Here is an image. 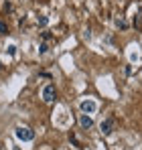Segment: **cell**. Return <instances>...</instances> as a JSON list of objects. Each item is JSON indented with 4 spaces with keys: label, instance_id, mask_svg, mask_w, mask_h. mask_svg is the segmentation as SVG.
I'll use <instances>...</instances> for the list:
<instances>
[{
    "label": "cell",
    "instance_id": "1",
    "mask_svg": "<svg viewBox=\"0 0 142 150\" xmlns=\"http://www.w3.org/2000/svg\"><path fill=\"white\" fill-rule=\"evenodd\" d=\"M14 136H16L21 142H31V140H35V130H31V128H26V126H18V128L14 130Z\"/></svg>",
    "mask_w": 142,
    "mask_h": 150
},
{
    "label": "cell",
    "instance_id": "2",
    "mask_svg": "<svg viewBox=\"0 0 142 150\" xmlns=\"http://www.w3.org/2000/svg\"><path fill=\"white\" fill-rule=\"evenodd\" d=\"M41 98H43V101H45V103H53V101H55V85H53V83H49V85H45V87H43Z\"/></svg>",
    "mask_w": 142,
    "mask_h": 150
},
{
    "label": "cell",
    "instance_id": "3",
    "mask_svg": "<svg viewBox=\"0 0 142 150\" xmlns=\"http://www.w3.org/2000/svg\"><path fill=\"white\" fill-rule=\"evenodd\" d=\"M79 108H81V112L83 114H95V110H97V103L94 100H83L79 103Z\"/></svg>",
    "mask_w": 142,
    "mask_h": 150
},
{
    "label": "cell",
    "instance_id": "4",
    "mask_svg": "<svg viewBox=\"0 0 142 150\" xmlns=\"http://www.w3.org/2000/svg\"><path fill=\"white\" fill-rule=\"evenodd\" d=\"M99 132H102L104 136H110V134L114 132V120H112V118H106V120L99 124Z\"/></svg>",
    "mask_w": 142,
    "mask_h": 150
},
{
    "label": "cell",
    "instance_id": "5",
    "mask_svg": "<svg viewBox=\"0 0 142 150\" xmlns=\"http://www.w3.org/2000/svg\"><path fill=\"white\" fill-rule=\"evenodd\" d=\"M79 126H81L83 130H89V128L94 126V120H92L87 114H83V112H81V116H79Z\"/></svg>",
    "mask_w": 142,
    "mask_h": 150
},
{
    "label": "cell",
    "instance_id": "6",
    "mask_svg": "<svg viewBox=\"0 0 142 150\" xmlns=\"http://www.w3.org/2000/svg\"><path fill=\"white\" fill-rule=\"evenodd\" d=\"M116 26H120V28H128V23L120 16V18H116Z\"/></svg>",
    "mask_w": 142,
    "mask_h": 150
},
{
    "label": "cell",
    "instance_id": "7",
    "mask_svg": "<svg viewBox=\"0 0 142 150\" xmlns=\"http://www.w3.org/2000/svg\"><path fill=\"white\" fill-rule=\"evenodd\" d=\"M47 25H49V18H47V16H39V26H41V28H45Z\"/></svg>",
    "mask_w": 142,
    "mask_h": 150
},
{
    "label": "cell",
    "instance_id": "8",
    "mask_svg": "<svg viewBox=\"0 0 142 150\" xmlns=\"http://www.w3.org/2000/svg\"><path fill=\"white\" fill-rule=\"evenodd\" d=\"M47 51H49V45H47V41H45V43H41V45H39V53H41V55H45Z\"/></svg>",
    "mask_w": 142,
    "mask_h": 150
},
{
    "label": "cell",
    "instance_id": "9",
    "mask_svg": "<svg viewBox=\"0 0 142 150\" xmlns=\"http://www.w3.org/2000/svg\"><path fill=\"white\" fill-rule=\"evenodd\" d=\"M6 33H8V26H6L4 23H2V21H0V35H6Z\"/></svg>",
    "mask_w": 142,
    "mask_h": 150
},
{
    "label": "cell",
    "instance_id": "10",
    "mask_svg": "<svg viewBox=\"0 0 142 150\" xmlns=\"http://www.w3.org/2000/svg\"><path fill=\"white\" fill-rule=\"evenodd\" d=\"M6 51H8V55H14V53H16V47H14V45H10Z\"/></svg>",
    "mask_w": 142,
    "mask_h": 150
},
{
    "label": "cell",
    "instance_id": "11",
    "mask_svg": "<svg viewBox=\"0 0 142 150\" xmlns=\"http://www.w3.org/2000/svg\"><path fill=\"white\" fill-rule=\"evenodd\" d=\"M4 10H6V12H10V10H12V6H10V2H4Z\"/></svg>",
    "mask_w": 142,
    "mask_h": 150
},
{
    "label": "cell",
    "instance_id": "12",
    "mask_svg": "<svg viewBox=\"0 0 142 150\" xmlns=\"http://www.w3.org/2000/svg\"><path fill=\"white\" fill-rule=\"evenodd\" d=\"M43 41H51V33H43Z\"/></svg>",
    "mask_w": 142,
    "mask_h": 150
},
{
    "label": "cell",
    "instance_id": "13",
    "mask_svg": "<svg viewBox=\"0 0 142 150\" xmlns=\"http://www.w3.org/2000/svg\"><path fill=\"white\" fill-rule=\"evenodd\" d=\"M0 69H2V63H0Z\"/></svg>",
    "mask_w": 142,
    "mask_h": 150
}]
</instances>
